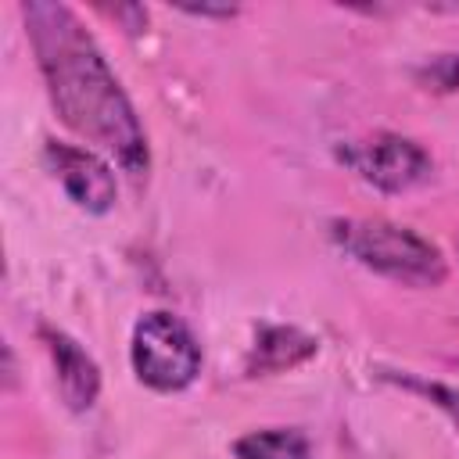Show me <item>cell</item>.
Segmentation results:
<instances>
[{"label":"cell","mask_w":459,"mask_h":459,"mask_svg":"<svg viewBox=\"0 0 459 459\" xmlns=\"http://www.w3.org/2000/svg\"><path fill=\"white\" fill-rule=\"evenodd\" d=\"M22 18L61 122L86 143L111 154L118 169L133 183H140L151 169L147 133L104 50L86 32L79 14L68 4L29 0L22 4Z\"/></svg>","instance_id":"1"},{"label":"cell","mask_w":459,"mask_h":459,"mask_svg":"<svg viewBox=\"0 0 459 459\" xmlns=\"http://www.w3.org/2000/svg\"><path fill=\"white\" fill-rule=\"evenodd\" d=\"M333 244L362 269L402 287H441L448 262L434 240L391 219H337L330 222Z\"/></svg>","instance_id":"2"},{"label":"cell","mask_w":459,"mask_h":459,"mask_svg":"<svg viewBox=\"0 0 459 459\" xmlns=\"http://www.w3.org/2000/svg\"><path fill=\"white\" fill-rule=\"evenodd\" d=\"M129 362L140 384L151 391L172 394L197 380L201 373V344L190 326L172 312H147L133 326Z\"/></svg>","instance_id":"3"},{"label":"cell","mask_w":459,"mask_h":459,"mask_svg":"<svg viewBox=\"0 0 459 459\" xmlns=\"http://www.w3.org/2000/svg\"><path fill=\"white\" fill-rule=\"evenodd\" d=\"M337 158L369 186L384 194H405L430 179L434 158L423 143L402 133H373L366 140H351L337 151Z\"/></svg>","instance_id":"4"},{"label":"cell","mask_w":459,"mask_h":459,"mask_svg":"<svg viewBox=\"0 0 459 459\" xmlns=\"http://www.w3.org/2000/svg\"><path fill=\"white\" fill-rule=\"evenodd\" d=\"M43 161L54 172V179L65 186V194L90 215H104L115 208L118 197V183H115V169L93 154L90 147L79 143H65V140H47L43 147Z\"/></svg>","instance_id":"5"},{"label":"cell","mask_w":459,"mask_h":459,"mask_svg":"<svg viewBox=\"0 0 459 459\" xmlns=\"http://www.w3.org/2000/svg\"><path fill=\"white\" fill-rule=\"evenodd\" d=\"M39 337L54 359V373H57V391L65 398V405L72 412H86L97 394H100V369L97 362L90 359V351L68 337L65 330H54V326H39Z\"/></svg>","instance_id":"6"},{"label":"cell","mask_w":459,"mask_h":459,"mask_svg":"<svg viewBox=\"0 0 459 459\" xmlns=\"http://www.w3.org/2000/svg\"><path fill=\"white\" fill-rule=\"evenodd\" d=\"M316 337L298 330V326H258L255 333V344L247 351V362L244 369L251 377H269V373H283V369H294L301 362H308L316 355Z\"/></svg>","instance_id":"7"},{"label":"cell","mask_w":459,"mask_h":459,"mask_svg":"<svg viewBox=\"0 0 459 459\" xmlns=\"http://www.w3.org/2000/svg\"><path fill=\"white\" fill-rule=\"evenodd\" d=\"M237 459H312V445L298 427L251 430L233 441Z\"/></svg>","instance_id":"8"},{"label":"cell","mask_w":459,"mask_h":459,"mask_svg":"<svg viewBox=\"0 0 459 459\" xmlns=\"http://www.w3.org/2000/svg\"><path fill=\"white\" fill-rule=\"evenodd\" d=\"M391 384H398V387H405V391H412V394H423L427 402H434L448 420H452V427L459 430V387H452V384H441V380H420V377H412V373H384Z\"/></svg>","instance_id":"9"},{"label":"cell","mask_w":459,"mask_h":459,"mask_svg":"<svg viewBox=\"0 0 459 459\" xmlns=\"http://www.w3.org/2000/svg\"><path fill=\"white\" fill-rule=\"evenodd\" d=\"M416 82L423 90H434V93H452L459 90V57L455 54H437L430 57L420 72H416Z\"/></svg>","instance_id":"10"},{"label":"cell","mask_w":459,"mask_h":459,"mask_svg":"<svg viewBox=\"0 0 459 459\" xmlns=\"http://www.w3.org/2000/svg\"><path fill=\"white\" fill-rule=\"evenodd\" d=\"M186 14H194V18H233L237 14V7H183Z\"/></svg>","instance_id":"11"}]
</instances>
